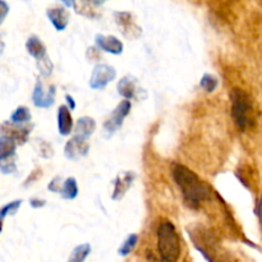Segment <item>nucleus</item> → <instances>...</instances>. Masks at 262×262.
I'll return each mask as SVG.
<instances>
[{"label": "nucleus", "mask_w": 262, "mask_h": 262, "mask_svg": "<svg viewBox=\"0 0 262 262\" xmlns=\"http://www.w3.org/2000/svg\"><path fill=\"white\" fill-rule=\"evenodd\" d=\"M96 129V122L91 117H82L77 120L76 127H74V136L89 140L94 135Z\"/></svg>", "instance_id": "15"}, {"label": "nucleus", "mask_w": 262, "mask_h": 262, "mask_svg": "<svg viewBox=\"0 0 262 262\" xmlns=\"http://www.w3.org/2000/svg\"><path fill=\"white\" fill-rule=\"evenodd\" d=\"M36 66H37L38 72H40V74L42 77H49V76H51V73H53L54 64H53V61H51L50 56L49 55L45 56L43 59H41V60L36 61Z\"/></svg>", "instance_id": "26"}, {"label": "nucleus", "mask_w": 262, "mask_h": 262, "mask_svg": "<svg viewBox=\"0 0 262 262\" xmlns=\"http://www.w3.org/2000/svg\"><path fill=\"white\" fill-rule=\"evenodd\" d=\"M118 92L124 100H143L146 99V91L140 89L137 84V79L133 76H125L118 82Z\"/></svg>", "instance_id": "8"}, {"label": "nucleus", "mask_w": 262, "mask_h": 262, "mask_svg": "<svg viewBox=\"0 0 262 262\" xmlns=\"http://www.w3.org/2000/svg\"><path fill=\"white\" fill-rule=\"evenodd\" d=\"M22 202V200H15V201H12L9 202V204L5 205L2 209V211H0V219H2V223H4L5 217L7 216H13V215H15V212L18 211V209L20 207Z\"/></svg>", "instance_id": "25"}, {"label": "nucleus", "mask_w": 262, "mask_h": 262, "mask_svg": "<svg viewBox=\"0 0 262 262\" xmlns=\"http://www.w3.org/2000/svg\"><path fill=\"white\" fill-rule=\"evenodd\" d=\"M137 243H138V234L132 233V234L128 235L127 239L122 243V246H120L119 250H118V255L122 256V257L128 256L129 253L133 252V250L136 248Z\"/></svg>", "instance_id": "22"}, {"label": "nucleus", "mask_w": 262, "mask_h": 262, "mask_svg": "<svg viewBox=\"0 0 262 262\" xmlns=\"http://www.w3.org/2000/svg\"><path fill=\"white\" fill-rule=\"evenodd\" d=\"M56 87L55 84H45L41 79H38L35 84L32 92V102L35 106L48 109L53 106L55 102Z\"/></svg>", "instance_id": "6"}, {"label": "nucleus", "mask_w": 262, "mask_h": 262, "mask_svg": "<svg viewBox=\"0 0 262 262\" xmlns=\"http://www.w3.org/2000/svg\"><path fill=\"white\" fill-rule=\"evenodd\" d=\"M89 151L90 143L87 142V140L78 137V136H73L64 147V155L68 160L77 161L82 158H86L89 155Z\"/></svg>", "instance_id": "9"}, {"label": "nucleus", "mask_w": 262, "mask_h": 262, "mask_svg": "<svg viewBox=\"0 0 262 262\" xmlns=\"http://www.w3.org/2000/svg\"><path fill=\"white\" fill-rule=\"evenodd\" d=\"M200 84H201L202 90H204L205 92H209V94H211V92H214L215 90H216L217 78L215 76H212V74L205 73L204 76H202Z\"/></svg>", "instance_id": "24"}, {"label": "nucleus", "mask_w": 262, "mask_h": 262, "mask_svg": "<svg viewBox=\"0 0 262 262\" xmlns=\"http://www.w3.org/2000/svg\"><path fill=\"white\" fill-rule=\"evenodd\" d=\"M26 49H27V53L30 54L32 58L36 59V61L41 60L45 56H48V51H46V46L37 36H31L27 38V42H26Z\"/></svg>", "instance_id": "16"}, {"label": "nucleus", "mask_w": 262, "mask_h": 262, "mask_svg": "<svg viewBox=\"0 0 262 262\" xmlns=\"http://www.w3.org/2000/svg\"><path fill=\"white\" fill-rule=\"evenodd\" d=\"M18 143L7 135L0 136V160L15 158V148Z\"/></svg>", "instance_id": "18"}, {"label": "nucleus", "mask_w": 262, "mask_h": 262, "mask_svg": "<svg viewBox=\"0 0 262 262\" xmlns=\"http://www.w3.org/2000/svg\"><path fill=\"white\" fill-rule=\"evenodd\" d=\"M66 100L68 101V105H69V109L71 110H74L76 109V102H74V99L71 96V95H67L66 96Z\"/></svg>", "instance_id": "33"}, {"label": "nucleus", "mask_w": 262, "mask_h": 262, "mask_svg": "<svg viewBox=\"0 0 262 262\" xmlns=\"http://www.w3.org/2000/svg\"><path fill=\"white\" fill-rule=\"evenodd\" d=\"M101 5V3L95 2H73V8L77 14H81L87 18H99L100 13L95 7Z\"/></svg>", "instance_id": "17"}, {"label": "nucleus", "mask_w": 262, "mask_h": 262, "mask_svg": "<svg viewBox=\"0 0 262 262\" xmlns=\"http://www.w3.org/2000/svg\"><path fill=\"white\" fill-rule=\"evenodd\" d=\"M46 15L56 31H64L69 23V12L63 7L49 8Z\"/></svg>", "instance_id": "13"}, {"label": "nucleus", "mask_w": 262, "mask_h": 262, "mask_svg": "<svg viewBox=\"0 0 262 262\" xmlns=\"http://www.w3.org/2000/svg\"><path fill=\"white\" fill-rule=\"evenodd\" d=\"M8 12H9V7H8V4L5 2H3V0H0V25L4 22Z\"/></svg>", "instance_id": "30"}, {"label": "nucleus", "mask_w": 262, "mask_h": 262, "mask_svg": "<svg viewBox=\"0 0 262 262\" xmlns=\"http://www.w3.org/2000/svg\"><path fill=\"white\" fill-rule=\"evenodd\" d=\"M256 215H257L258 220H260V223L262 224V194L260 197V200H258L257 205H256V210H255Z\"/></svg>", "instance_id": "32"}, {"label": "nucleus", "mask_w": 262, "mask_h": 262, "mask_svg": "<svg viewBox=\"0 0 262 262\" xmlns=\"http://www.w3.org/2000/svg\"><path fill=\"white\" fill-rule=\"evenodd\" d=\"M33 142H35V150L38 156H41V158L43 159L53 158L54 150H53V146H51L50 143L46 142V141L43 140H40V138H36Z\"/></svg>", "instance_id": "23"}, {"label": "nucleus", "mask_w": 262, "mask_h": 262, "mask_svg": "<svg viewBox=\"0 0 262 262\" xmlns=\"http://www.w3.org/2000/svg\"><path fill=\"white\" fill-rule=\"evenodd\" d=\"M159 262H178L182 246L177 228L170 220H161L156 230Z\"/></svg>", "instance_id": "2"}, {"label": "nucleus", "mask_w": 262, "mask_h": 262, "mask_svg": "<svg viewBox=\"0 0 262 262\" xmlns=\"http://www.w3.org/2000/svg\"><path fill=\"white\" fill-rule=\"evenodd\" d=\"M58 129L60 136H69L73 129V118L71 109L67 105H60L58 107Z\"/></svg>", "instance_id": "14"}, {"label": "nucleus", "mask_w": 262, "mask_h": 262, "mask_svg": "<svg viewBox=\"0 0 262 262\" xmlns=\"http://www.w3.org/2000/svg\"><path fill=\"white\" fill-rule=\"evenodd\" d=\"M33 125L31 123L23 125H15L12 123L4 122L2 124V135H7L12 137L18 145H23L26 141L28 140L31 130H32Z\"/></svg>", "instance_id": "11"}, {"label": "nucleus", "mask_w": 262, "mask_h": 262, "mask_svg": "<svg viewBox=\"0 0 262 262\" xmlns=\"http://www.w3.org/2000/svg\"><path fill=\"white\" fill-rule=\"evenodd\" d=\"M90 253H91V245L90 243H82V245L74 247L67 262H84Z\"/></svg>", "instance_id": "21"}, {"label": "nucleus", "mask_w": 262, "mask_h": 262, "mask_svg": "<svg viewBox=\"0 0 262 262\" xmlns=\"http://www.w3.org/2000/svg\"><path fill=\"white\" fill-rule=\"evenodd\" d=\"M115 23L119 27L120 32L127 38H138L142 35V28L136 23L135 17L129 12H115Z\"/></svg>", "instance_id": "7"}, {"label": "nucleus", "mask_w": 262, "mask_h": 262, "mask_svg": "<svg viewBox=\"0 0 262 262\" xmlns=\"http://www.w3.org/2000/svg\"><path fill=\"white\" fill-rule=\"evenodd\" d=\"M45 204H46L45 200H40V199L30 200V205L31 207H33V209H40V207H43L45 206Z\"/></svg>", "instance_id": "31"}, {"label": "nucleus", "mask_w": 262, "mask_h": 262, "mask_svg": "<svg viewBox=\"0 0 262 262\" xmlns=\"http://www.w3.org/2000/svg\"><path fill=\"white\" fill-rule=\"evenodd\" d=\"M232 101V117L234 124L242 132L252 128L256 123V112L250 95L239 87H234L230 91Z\"/></svg>", "instance_id": "3"}, {"label": "nucleus", "mask_w": 262, "mask_h": 262, "mask_svg": "<svg viewBox=\"0 0 262 262\" xmlns=\"http://www.w3.org/2000/svg\"><path fill=\"white\" fill-rule=\"evenodd\" d=\"M63 183L64 182L61 181V177L58 176L48 184V189L50 192H54V193H60L61 188H63Z\"/></svg>", "instance_id": "28"}, {"label": "nucleus", "mask_w": 262, "mask_h": 262, "mask_svg": "<svg viewBox=\"0 0 262 262\" xmlns=\"http://www.w3.org/2000/svg\"><path fill=\"white\" fill-rule=\"evenodd\" d=\"M15 170H17V165H15V158L0 160V171H2L4 176L15 173Z\"/></svg>", "instance_id": "27"}, {"label": "nucleus", "mask_w": 262, "mask_h": 262, "mask_svg": "<svg viewBox=\"0 0 262 262\" xmlns=\"http://www.w3.org/2000/svg\"><path fill=\"white\" fill-rule=\"evenodd\" d=\"M87 59L91 61L100 60V51L96 48H89L87 49Z\"/></svg>", "instance_id": "29"}, {"label": "nucleus", "mask_w": 262, "mask_h": 262, "mask_svg": "<svg viewBox=\"0 0 262 262\" xmlns=\"http://www.w3.org/2000/svg\"><path fill=\"white\" fill-rule=\"evenodd\" d=\"M60 196L64 200H74L78 196V184H77V181L74 177H68L64 181Z\"/></svg>", "instance_id": "20"}, {"label": "nucleus", "mask_w": 262, "mask_h": 262, "mask_svg": "<svg viewBox=\"0 0 262 262\" xmlns=\"http://www.w3.org/2000/svg\"><path fill=\"white\" fill-rule=\"evenodd\" d=\"M135 179L136 174L133 173V171H124V173L118 174L114 179V188H113L112 200H114V201H120V200L125 196L128 189L132 187Z\"/></svg>", "instance_id": "10"}, {"label": "nucleus", "mask_w": 262, "mask_h": 262, "mask_svg": "<svg viewBox=\"0 0 262 262\" xmlns=\"http://www.w3.org/2000/svg\"><path fill=\"white\" fill-rule=\"evenodd\" d=\"M31 119H32V117H31V113L30 110H28V107L18 106L17 109L12 113V115H10L9 122L15 125H23L31 123Z\"/></svg>", "instance_id": "19"}, {"label": "nucleus", "mask_w": 262, "mask_h": 262, "mask_svg": "<svg viewBox=\"0 0 262 262\" xmlns=\"http://www.w3.org/2000/svg\"><path fill=\"white\" fill-rule=\"evenodd\" d=\"M117 77V71L114 67L106 63H97L92 69L90 77L89 86L92 90H104L110 82H113Z\"/></svg>", "instance_id": "5"}, {"label": "nucleus", "mask_w": 262, "mask_h": 262, "mask_svg": "<svg viewBox=\"0 0 262 262\" xmlns=\"http://www.w3.org/2000/svg\"><path fill=\"white\" fill-rule=\"evenodd\" d=\"M130 107H132V104H130L129 100H123V101H120L119 105L113 110L110 117L105 120L104 125H102L105 138L113 137V136L122 128L123 122H124V119L128 117V114H129Z\"/></svg>", "instance_id": "4"}, {"label": "nucleus", "mask_w": 262, "mask_h": 262, "mask_svg": "<svg viewBox=\"0 0 262 262\" xmlns=\"http://www.w3.org/2000/svg\"><path fill=\"white\" fill-rule=\"evenodd\" d=\"M171 178L183 194V200L192 209H199L202 202L212 197V189L201 181L194 171L182 164L174 163L170 168Z\"/></svg>", "instance_id": "1"}, {"label": "nucleus", "mask_w": 262, "mask_h": 262, "mask_svg": "<svg viewBox=\"0 0 262 262\" xmlns=\"http://www.w3.org/2000/svg\"><path fill=\"white\" fill-rule=\"evenodd\" d=\"M95 42L100 50L105 51V53L114 54V55H120L124 50V45L122 41L118 37L112 35H99L95 36Z\"/></svg>", "instance_id": "12"}]
</instances>
